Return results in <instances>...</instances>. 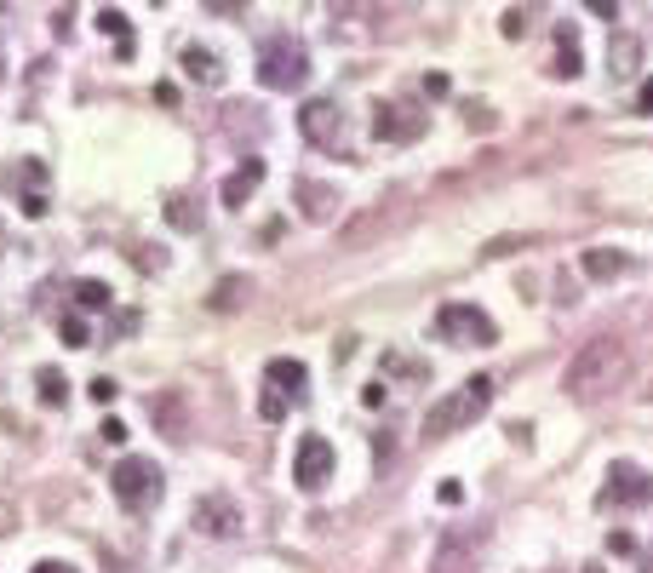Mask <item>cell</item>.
<instances>
[{"instance_id": "6da1fadb", "label": "cell", "mask_w": 653, "mask_h": 573, "mask_svg": "<svg viewBox=\"0 0 653 573\" xmlns=\"http://www.w3.org/2000/svg\"><path fill=\"white\" fill-rule=\"evenodd\" d=\"M625 373H631V350H625V338L602 333V338H590V345L567 361L562 390L573 401H602V396H613V390L625 384Z\"/></svg>"}, {"instance_id": "7a4b0ae2", "label": "cell", "mask_w": 653, "mask_h": 573, "mask_svg": "<svg viewBox=\"0 0 653 573\" xmlns=\"http://www.w3.org/2000/svg\"><path fill=\"white\" fill-rule=\"evenodd\" d=\"M488 407H493V379H488V373H476V379H465L458 390H447V396L425 413V436L435 442V436L470 430V424H476Z\"/></svg>"}, {"instance_id": "3957f363", "label": "cell", "mask_w": 653, "mask_h": 573, "mask_svg": "<svg viewBox=\"0 0 653 573\" xmlns=\"http://www.w3.org/2000/svg\"><path fill=\"white\" fill-rule=\"evenodd\" d=\"M310 81V52L293 41V35H270L258 46V87L270 92H298Z\"/></svg>"}, {"instance_id": "277c9868", "label": "cell", "mask_w": 653, "mask_h": 573, "mask_svg": "<svg viewBox=\"0 0 653 573\" xmlns=\"http://www.w3.org/2000/svg\"><path fill=\"white\" fill-rule=\"evenodd\" d=\"M435 333L447 338V345H465V350H481L499 338V327H493L488 310H476V304H442L435 310Z\"/></svg>"}, {"instance_id": "5b68a950", "label": "cell", "mask_w": 653, "mask_h": 573, "mask_svg": "<svg viewBox=\"0 0 653 573\" xmlns=\"http://www.w3.org/2000/svg\"><path fill=\"white\" fill-rule=\"evenodd\" d=\"M109 487H115V499H120L127 510H150L155 499H161V465L132 453V459H120V465H115Z\"/></svg>"}, {"instance_id": "8992f818", "label": "cell", "mask_w": 653, "mask_h": 573, "mask_svg": "<svg viewBox=\"0 0 653 573\" xmlns=\"http://www.w3.org/2000/svg\"><path fill=\"white\" fill-rule=\"evenodd\" d=\"M430 132V115L419 104H379L373 109V138L379 143H419Z\"/></svg>"}, {"instance_id": "52a82bcc", "label": "cell", "mask_w": 653, "mask_h": 573, "mask_svg": "<svg viewBox=\"0 0 653 573\" xmlns=\"http://www.w3.org/2000/svg\"><path fill=\"white\" fill-rule=\"evenodd\" d=\"M298 132H304L316 150H344V109L333 104V97H310L304 109H298Z\"/></svg>"}, {"instance_id": "ba28073f", "label": "cell", "mask_w": 653, "mask_h": 573, "mask_svg": "<svg viewBox=\"0 0 653 573\" xmlns=\"http://www.w3.org/2000/svg\"><path fill=\"white\" fill-rule=\"evenodd\" d=\"M333 465H338L333 442H326V436H304V442H298V453H293V482L304 487V493H316V487L333 482Z\"/></svg>"}, {"instance_id": "9c48e42d", "label": "cell", "mask_w": 653, "mask_h": 573, "mask_svg": "<svg viewBox=\"0 0 653 573\" xmlns=\"http://www.w3.org/2000/svg\"><path fill=\"white\" fill-rule=\"evenodd\" d=\"M196 528L207 539H235L241 533V505L229 493H201L196 499Z\"/></svg>"}, {"instance_id": "30bf717a", "label": "cell", "mask_w": 653, "mask_h": 573, "mask_svg": "<svg viewBox=\"0 0 653 573\" xmlns=\"http://www.w3.org/2000/svg\"><path fill=\"white\" fill-rule=\"evenodd\" d=\"M293 201H298V213H304L310 224H333L338 206H344V195H338L333 184H321V178H298V184H293Z\"/></svg>"}, {"instance_id": "8fae6325", "label": "cell", "mask_w": 653, "mask_h": 573, "mask_svg": "<svg viewBox=\"0 0 653 573\" xmlns=\"http://www.w3.org/2000/svg\"><path fill=\"white\" fill-rule=\"evenodd\" d=\"M608 493H602V505H653V476L648 470H631V465H613L608 470Z\"/></svg>"}, {"instance_id": "7c38bea8", "label": "cell", "mask_w": 653, "mask_h": 573, "mask_svg": "<svg viewBox=\"0 0 653 573\" xmlns=\"http://www.w3.org/2000/svg\"><path fill=\"white\" fill-rule=\"evenodd\" d=\"M579 270H585V282H619V275L631 270V252H619V247H585V252H579Z\"/></svg>"}, {"instance_id": "4fadbf2b", "label": "cell", "mask_w": 653, "mask_h": 573, "mask_svg": "<svg viewBox=\"0 0 653 573\" xmlns=\"http://www.w3.org/2000/svg\"><path fill=\"white\" fill-rule=\"evenodd\" d=\"M150 419H155V430H166V436H189V401H184V390H161V396L150 401Z\"/></svg>"}, {"instance_id": "5bb4252c", "label": "cell", "mask_w": 653, "mask_h": 573, "mask_svg": "<svg viewBox=\"0 0 653 573\" xmlns=\"http://www.w3.org/2000/svg\"><path fill=\"white\" fill-rule=\"evenodd\" d=\"M264 384L281 390L287 401H298V396L310 390V368H304V361H293V356H275L270 368H264Z\"/></svg>"}, {"instance_id": "9a60e30c", "label": "cell", "mask_w": 653, "mask_h": 573, "mask_svg": "<svg viewBox=\"0 0 653 573\" xmlns=\"http://www.w3.org/2000/svg\"><path fill=\"white\" fill-rule=\"evenodd\" d=\"M258 184H264V161H241L235 173L224 178L218 201H224V206H247V201H252V190H258Z\"/></svg>"}, {"instance_id": "2e32d148", "label": "cell", "mask_w": 653, "mask_h": 573, "mask_svg": "<svg viewBox=\"0 0 653 573\" xmlns=\"http://www.w3.org/2000/svg\"><path fill=\"white\" fill-rule=\"evenodd\" d=\"M247 298H252V282H247V275H224V282L212 287L207 310H212V315H235V310H241V304H247Z\"/></svg>"}, {"instance_id": "e0dca14e", "label": "cell", "mask_w": 653, "mask_h": 573, "mask_svg": "<svg viewBox=\"0 0 653 573\" xmlns=\"http://www.w3.org/2000/svg\"><path fill=\"white\" fill-rule=\"evenodd\" d=\"M476 545H481V533H458V539H442V551H435V568L442 573H458L476 556Z\"/></svg>"}, {"instance_id": "ac0fdd59", "label": "cell", "mask_w": 653, "mask_h": 573, "mask_svg": "<svg viewBox=\"0 0 653 573\" xmlns=\"http://www.w3.org/2000/svg\"><path fill=\"white\" fill-rule=\"evenodd\" d=\"M579 69H585V58H579V35H573V23H562V29H556V75L573 81Z\"/></svg>"}, {"instance_id": "d6986e66", "label": "cell", "mask_w": 653, "mask_h": 573, "mask_svg": "<svg viewBox=\"0 0 653 573\" xmlns=\"http://www.w3.org/2000/svg\"><path fill=\"white\" fill-rule=\"evenodd\" d=\"M184 75L201 81V87H218V75H224V69H218V58L207 52V46H184Z\"/></svg>"}, {"instance_id": "ffe728a7", "label": "cell", "mask_w": 653, "mask_h": 573, "mask_svg": "<svg viewBox=\"0 0 653 573\" xmlns=\"http://www.w3.org/2000/svg\"><path fill=\"white\" fill-rule=\"evenodd\" d=\"M35 390H41V407H64V401H69L64 368H41V373H35Z\"/></svg>"}, {"instance_id": "44dd1931", "label": "cell", "mask_w": 653, "mask_h": 573, "mask_svg": "<svg viewBox=\"0 0 653 573\" xmlns=\"http://www.w3.org/2000/svg\"><path fill=\"white\" fill-rule=\"evenodd\" d=\"M166 224H173V229H184V236H196V229H201L196 201H189V195H173V201H166Z\"/></svg>"}, {"instance_id": "7402d4cb", "label": "cell", "mask_w": 653, "mask_h": 573, "mask_svg": "<svg viewBox=\"0 0 653 573\" xmlns=\"http://www.w3.org/2000/svg\"><path fill=\"white\" fill-rule=\"evenodd\" d=\"M109 298H115V292H109V282H75V304L81 310H109Z\"/></svg>"}, {"instance_id": "603a6c76", "label": "cell", "mask_w": 653, "mask_h": 573, "mask_svg": "<svg viewBox=\"0 0 653 573\" xmlns=\"http://www.w3.org/2000/svg\"><path fill=\"white\" fill-rule=\"evenodd\" d=\"M58 338H64V345H69V350H87V345H92V333H87V321H81V315H75V310H69V315H58Z\"/></svg>"}, {"instance_id": "cb8c5ba5", "label": "cell", "mask_w": 653, "mask_h": 573, "mask_svg": "<svg viewBox=\"0 0 653 573\" xmlns=\"http://www.w3.org/2000/svg\"><path fill=\"white\" fill-rule=\"evenodd\" d=\"M522 247H539V236H493L488 247H481V259H511V252Z\"/></svg>"}, {"instance_id": "d4e9b609", "label": "cell", "mask_w": 653, "mask_h": 573, "mask_svg": "<svg viewBox=\"0 0 653 573\" xmlns=\"http://www.w3.org/2000/svg\"><path fill=\"white\" fill-rule=\"evenodd\" d=\"M104 35H115V46H120V58H132V29H127V18H120L115 6H104Z\"/></svg>"}, {"instance_id": "484cf974", "label": "cell", "mask_w": 653, "mask_h": 573, "mask_svg": "<svg viewBox=\"0 0 653 573\" xmlns=\"http://www.w3.org/2000/svg\"><path fill=\"white\" fill-rule=\"evenodd\" d=\"M333 12L344 23H367V18H379V0H333Z\"/></svg>"}, {"instance_id": "4316f807", "label": "cell", "mask_w": 653, "mask_h": 573, "mask_svg": "<svg viewBox=\"0 0 653 573\" xmlns=\"http://www.w3.org/2000/svg\"><path fill=\"white\" fill-rule=\"evenodd\" d=\"M631 64H636V41L613 35V75H631Z\"/></svg>"}, {"instance_id": "83f0119b", "label": "cell", "mask_w": 653, "mask_h": 573, "mask_svg": "<svg viewBox=\"0 0 653 573\" xmlns=\"http://www.w3.org/2000/svg\"><path fill=\"white\" fill-rule=\"evenodd\" d=\"M258 413H264V419H287V396H281V390H270V384H264V396H258Z\"/></svg>"}, {"instance_id": "f1b7e54d", "label": "cell", "mask_w": 653, "mask_h": 573, "mask_svg": "<svg viewBox=\"0 0 653 573\" xmlns=\"http://www.w3.org/2000/svg\"><path fill=\"white\" fill-rule=\"evenodd\" d=\"M384 368L402 373V379H425V361H402V356H384Z\"/></svg>"}, {"instance_id": "f546056e", "label": "cell", "mask_w": 653, "mask_h": 573, "mask_svg": "<svg viewBox=\"0 0 653 573\" xmlns=\"http://www.w3.org/2000/svg\"><path fill=\"white\" fill-rule=\"evenodd\" d=\"M207 12H218V18H241L247 12V0H201Z\"/></svg>"}, {"instance_id": "4dcf8cb0", "label": "cell", "mask_w": 653, "mask_h": 573, "mask_svg": "<svg viewBox=\"0 0 653 573\" xmlns=\"http://www.w3.org/2000/svg\"><path fill=\"white\" fill-rule=\"evenodd\" d=\"M87 396H92V401H115V379H109V373H98V379L87 384Z\"/></svg>"}, {"instance_id": "1f68e13d", "label": "cell", "mask_w": 653, "mask_h": 573, "mask_svg": "<svg viewBox=\"0 0 653 573\" xmlns=\"http://www.w3.org/2000/svg\"><path fill=\"white\" fill-rule=\"evenodd\" d=\"M23 213H29V218H46V213H52V206H46V190H29V195H23Z\"/></svg>"}, {"instance_id": "d6a6232c", "label": "cell", "mask_w": 653, "mask_h": 573, "mask_svg": "<svg viewBox=\"0 0 653 573\" xmlns=\"http://www.w3.org/2000/svg\"><path fill=\"white\" fill-rule=\"evenodd\" d=\"M608 551H613V556H631V551H636V539H631V533H619V528H613V533H608Z\"/></svg>"}, {"instance_id": "836d02e7", "label": "cell", "mask_w": 653, "mask_h": 573, "mask_svg": "<svg viewBox=\"0 0 653 573\" xmlns=\"http://www.w3.org/2000/svg\"><path fill=\"white\" fill-rule=\"evenodd\" d=\"M98 436H104L109 447H120V442H127V424H120V419H104V430H98Z\"/></svg>"}, {"instance_id": "e575fe53", "label": "cell", "mask_w": 653, "mask_h": 573, "mask_svg": "<svg viewBox=\"0 0 653 573\" xmlns=\"http://www.w3.org/2000/svg\"><path fill=\"white\" fill-rule=\"evenodd\" d=\"M636 115H653V75L636 87Z\"/></svg>"}, {"instance_id": "d590c367", "label": "cell", "mask_w": 653, "mask_h": 573, "mask_svg": "<svg viewBox=\"0 0 653 573\" xmlns=\"http://www.w3.org/2000/svg\"><path fill=\"white\" fill-rule=\"evenodd\" d=\"M361 401H367V407H384V401H390V384H367V390H361Z\"/></svg>"}, {"instance_id": "8d00e7d4", "label": "cell", "mask_w": 653, "mask_h": 573, "mask_svg": "<svg viewBox=\"0 0 653 573\" xmlns=\"http://www.w3.org/2000/svg\"><path fill=\"white\" fill-rule=\"evenodd\" d=\"M465 120H470V127H476V132H481V127H488V120H493V115H488V104H465Z\"/></svg>"}, {"instance_id": "74e56055", "label": "cell", "mask_w": 653, "mask_h": 573, "mask_svg": "<svg viewBox=\"0 0 653 573\" xmlns=\"http://www.w3.org/2000/svg\"><path fill=\"white\" fill-rule=\"evenodd\" d=\"M453 87H447V75H425V97H447Z\"/></svg>"}, {"instance_id": "f35d334b", "label": "cell", "mask_w": 653, "mask_h": 573, "mask_svg": "<svg viewBox=\"0 0 653 573\" xmlns=\"http://www.w3.org/2000/svg\"><path fill=\"white\" fill-rule=\"evenodd\" d=\"M522 29H527V18H522V12H511V18H504V35H511V41H522Z\"/></svg>"}, {"instance_id": "ab89813d", "label": "cell", "mask_w": 653, "mask_h": 573, "mask_svg": "<svg viewBox=\"0 0 653 573\" xmlns=\"http://www.w3.org/2000/svg\"><path fill=\"white\" fill-rule=\"evenodd\" d=\"M435 499H442V505H458V499H465V487H458V482H442V493H435Z\"/></svg>"}, {"instance_id": "60d3db41", "label": "cell", "mask_w": 653, "mask_h": 573, "mask_svg": "<svg viewBox=\"0 0 653 573\" xmlns=\"http://www.w3.org/2000/svg\"><path fill=\"white\" fill-rule=\"evenodd\" d=\"M12 528H18V510H12V505H0V533H12Z\"/></svg>"}, {"instance_id": "b9f144b4", "label": "cell", "mask_w": 653, "mask_h": 573, "mask_svg": "<svg viewBox=\"0 0 653 573\" xmlns=\"http://www.w3.org/2000/svg\"><path fill=\"white\" fill-rule=\"evenodd\" d=\"M29 573H75V568H69V562H35Z\"/></svg>"}, {"instance_id": "7bdbcfd3", "label": "cell", "mask_w": 653, "mask_h": 573, "mask_svg": "<svg viewBox=\"0 0 653 573\" xmlns=\"http://www.w3.org/2000/svg\"><path fill=\"white\" fill-rule=\"evenodd\" d=\"M642 401H653V379H648V390H642Z\"/></svg>"}, {"instance_id": "ee69618b", "label": "cell", "mask_w": 653, "mask_h": 573, "mask_svg": "<svg viewBox=\"0 0 653 573\" xmlns=\"http://www.w3.org/2000/svg\"><path fill=\"white\" fill-rule=\"evenodd\" d=\"M0 252H6V229H0Z\"/></svg>"}, {"instance_id": "f6af8a7d", "label": "cell", "mask_w": 653, "mask_h": 573, "mask_svg": "<svg viewBox=\"0 0 653 573\" xmlns=\"http://www.w3.org/2000/svg\"><path fill=\"white\" fill-rule=\"evenodd\" d=\"M585 573H602V568H596V562H590V568H585Z\"/></svg>"}]
</instances>
